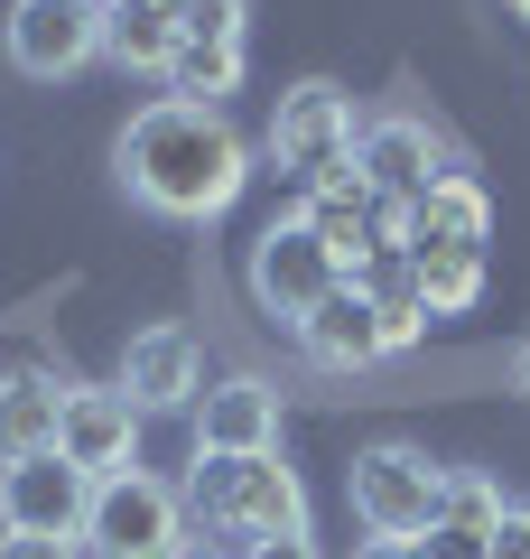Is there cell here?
<instances>
[{
    "instance_id": "d4e9b609",
    "label": "cell",
    "mask_w": 530,
    "mask_h": 559,
    "mask_svg": "<svg viewBox=\"0 0 530 559\" xmlns=\"http://www.w3.org/2000/svg\"><path fill=\"white\" fill-rule=\"evenodd\" d=\"M168 559H224V550H215V540H205V532H186V540H177Z\"/></svg>"
},
{
    "instance_id": "3957f363",
    "label": "cell",
    "mask_w": 530,
    "mask_h": 559,
    "mask_svg": "<svg viewBox=\"0 0 530 559\" xmlns=\"http://www.w3.org/2000/svg\"><path fill=\"white\" fill-rule=\"evenodd\" d=\"M205 532L224 540H270V532H308V485L279 457H196V485H186Z\"/></svg>"
},
{
    "instance_id": "52a82bcc",
    "label": "cell",
    "mask_w": 530,
    "mask_h": 559,
    "mask_svg": "<svg viewBox=\"0 0 530 559\" xmlns=\"http://www.w3.org/2000/svg\"><path fill=\"white\" fill-rule=\"evenodd\" d=\"M0 57L28 84H65L103 57V0H10L0 20Z\"/></svg>"
},
{
    "instance_id": "5b68a950",
    "label": "cell",
    "mask_w": 530,
    "mask_h": 559,
    "mask_svg": "<svg viewBox=\"0 0 530 559\" xmlns=\"http://www.w3.org/2000/svg\"><path fill=\"white\" fill-rule=\"evenodd\" d=\"M252 308L261 318H289V326H308L316 308L345 289V261L326 252V242L308 234V215H279V224H261V242H252Z\"/></svg>"
},
{
    "instance_id": "d6986e66",
    "label": "cell",
    "mask_w": 530,
    "mask_h": 559,
    "mask_svg": "<svg viewBox=\"0 0 530 559\" xmlns=\"http://www.w3.org/2000/svg\"><path fill=\"white\" fill-rule=\"evenodd\" d=\"M410 280L429 318H466L484 299V252H410Z\"/></svg>"
},
{
    "instance_id": "4fadbf2b",
    "label": "cell",
    "mask_w": 530,
    "mask_h": 559,
    "mask_svg": "<svg viewBox=\"0 0 530 559\" xmlns=\"http://www.w3.org/2000/svg\"><path fill=\"white\" fill-rule=\"evenodd\" d=\"M298 345H308L326 373H373V364H392V318H382V299L363 280H345V289L298 326Z\"/></svg>"
},
{
    "instance_id": "8fae6325",
    "label": "cell",
    "mask_w": 530,
    "mask_h": 559,
    "mask_svg": "<svg viewBox=\"0 0 530 559\" xmlns=\"http://www.w3.org/2000/svg\"><path fill=\"white\" fill-rule=\"evenodd\" d=\"M353 168L373 178V197L410 205V197H429V187L447 178V140H437L419 112H373L363 140H353Z\"/></svg>"
},
{
    "instance_id": "7a4b0ae2",
    "label": "cell",
    "mask_w": 530,
    "mask_h": 559,
    "mask_svg": "<svg viewBox=\"0 0 530 559\" xmlns=\"http://www.w3.org/2000/svg\"><path fill=\"white\" fill-rule=\"evenodd\" d=\"M345 503H353V522L373 540L419 550V540L447 522V466H437L429 448H410V439H382V448H363V457L345 466Z\"/></svg>"
},
{
    "instance_id": "484cf974",
    "label": "cell",
    "mask_w": 530,
    "mask_h": 559,
    "mask_svg": "<svg viewBox=\"0 0 530 559\" xmlns=\"http://www.w3.org/2000/svg\"><path fill=\"white\" fill-rule=\"evenodd\" d=\"M511 392H521V401H530V336H521V345H511Z\"/></svg>"
},
{
    "instance_id": "44dd1931",
    "label": "cell",
    "mask_w": 530,
    "mask_h": 559,
    "mask_svg": "<svg viewBox=\"0 0 530 559\" xmlns=\"http://www.w3.org/2000/svg\"><path fill=\"white\" fill-rule=\"evenodd\" d=\"M177 20H186V38H233V47H242L252 0H177Z\"/></svg>"
},
{
    "instance_id": "cb8c5ba5",
    "label": "cell",
    "mask_w": 530,
    "mask_h": 559,
    "mask_svg": "<svg viewBox=\"0 0 530 559\" xmlns=\"http://www.w3.org/2000/svg\"><path fill=\"white\" fill-rule=\"evenodd\" d=\"M242 559H316L308 532H270V540H242Z\"/></svg>"
},
{
    "instance_id": "9a60e30c",
    "label": "cell",
    "mask_w": 530,
    "mask_h": 559,
    "mask_svg": "<svg viewBox=\"0 0 530 559\" xmlns=\"http://www.w3.org/2000/svg\"><path fill=\"white\" fill-rule=\"evenodd\" d=\"M484 242H493V197L466 168H447L429 197H410V252H484Z\"/></svg>"
},
{
    "instance_id": "7c38bea8",
    "label": "cell",
    "mask_w": 530,
    "mask_h": 559,
    "mask_svg": "<svg viewBox=\"0 0 530 559\" xmlns=\"http://www.w3.org/2000/svg\"><path fill=\"white\" fill-rule=\"evenodd\" d=\"M121 392H131L140 419H168V411H196L205 392V355L186 326H140L131 345H121Z\"/></svg>"
},
{
    "instance_id": "e0dca14e",
    "label": "cell",
    "mask_w": 530,
    "mask_h": 559,
    "mask_svg": "<svg viewBox=\"0 0 530 559\" xmlns=\"http://www.w3.org/2000/svg\"><path fill=\"white\" fill-rule=\"evenodd\" d=\"M57 411H65V382L38 373V364H10L0 373V466L47 457L57 448Z\"/></svg>"
},
{
    "instance_id": "277c9868",
    "label": "cell",
    "mask_w": 530,
    "mask_h": 559,
    "mask_svg": "<svg viewBox=\"0 0 530 559\" xmlns=\"http://www.w3.org/2000/svg\"><path fill=\"white\" fill-rule=\"evenodd\" d=\"M177 540H186V503H177V485L158 476H103L94 503H84V559H168Z\"/></svg>"
},
{
    "instance_id": "2e32d148",
    "label": "cell",
    "mask_w": 530,
    "mask_h": 559,
    "mask_svg": "<svg viewBox=\"0 0 530 559\" xmlns=\"http://www.w3.org/2000/svg\"><path fill=\"white\" fill-rule=\"evenodd\" d=\"M186 47L177 0H103V57L121 75H168V57Z\"/></svg>"
},
{
    "instance_id": "9c48e42d",
    "label": "cell",
    "mask_w": 530,
    "mask_h": 559,
    "mask_svg": "<svg viewBox=\"0 0 530 559\" xmlns=\"http://www.w3.org/2000/svg\"><path fill=\"white\" fill-rule=\"evenodd\" d=\"M84 503H94V476L47 448V457L0 466V532H28V540H84Z\"/></svg>"
},
{
    "instance_id": "4316f807",
    "label": "cell",
    "mask_w": 530,
    "mask_h": 559,
    "mask_svg": "<svg viewBox=\"0 0 530 559\" xmlns=\"http://www.w3.org/2000/svg\"><path fill=\"white\" fill-rule=\"evenodd\" d=\"M511 20H530V0H511Z\"/></svg>"
},
{
    "instance_id": "6da1fadb",
    "label": "cell",
    "mask_w": 530,
    "mask_h": 559,
    "mask_svg": "<svg viewBox=\"0 0 530 559\" xmlns=\"http://www.w3.org/2000/svg\"><path fill=\"white\" fill-rule=\"evenodd\" d=\"M112 168H121V197L131 205H149V215H168V224H215V215H233L242 187H252V140H242L233 112H215V103L158 94L149 112L121 121Z\"/></svg>"
},
{
    "instance_id": "603a6c76",
    "label": "cell",
    "mask_w": 530,
    "mask_h": 559,
    "mask_svg": "<svg viewBox=\"0 0 530 559\" xmlns=\"http://www.w3.org/2000/svg\"><path fill=\"white\" fill-rule=\"evenodd\" d=\"M0 559H84V540H28V532H0Z\"/></svg>"
},
{
    "instance_id": "ffe728a7",
    "label": "cell",
    "mask_w": 530,
    "mask_h": 559,
    "mask_svg": "<svg viewBox=\"0 0 530 559\" xmlns=\"http://www.w3.org/2000/svg\"><path fill=\"white\" fill-rule=\"evenodd\" d=\"M511 513V495L484 476V466H447V532H474V540H493V522Z\"/></svg>"
},
{
    "instance_id": "30bf717a",
    "label": "cell",
    "mask_w": 530,
    "mask_h": 559,
    "mask_svg": "<svg viewBox=\"0 0 530 559\" xmlns=\"http://www.w3.org/2000/svg\"><path fill=\"white\" fill-rule=\"evenodd\" d=\"M186 429H196V457H270L279 448V392L261 373H224L196 392Z\"/></svg>"
},
{
    "instance_id": "ba28073f",
    "label": "cell",
    "mask_w": 530,
    "mask_h": 559,
    "mask_svg": "<svg viewBox=\"0 0 530 559\" xmlns=\"http://www.w3.org/2000/svg\"><path fill=\"white\" fill-rule=\"evenodd\" d=\"M57 457L75 476H131L140 466V411L121 382H65V411H57Z\"/></svg>"
},
{
    "instance_id": "5bb4252c",
    "label": "cell",
    "mask_w": 530,
    "mask_h": 559,
    "mask_svg": "<svg viewBox=\"0 0 530 559\" xmlns=\"http://www.w3.org/2000/svg\"><path fill=\"white\" fill-rule=\"evenodd\" d=\"M298 215H308V234L326 242L335 261H345V280H363V261H373V215H382V197H373V178H363V168H335V178H316Z\"/></svg>"
},
{
    "instance_id": "8992f818",
    "label": "cell",
    "mask_w": 530,
    "mask_h": 559,
    "mask_svg": "<svg viewBox=\"0 0 530 559\" xmlns=\"http://www.w3.org/2000/svg\"><path fill=\"white\" fill-rule=\"evenodd\" d=\"M353 140H363V112H353V94H345V84H326V75L289 84V94H279V112H270V159L289 168L298 187L353 168Z\"/></svg>"
},
{
    "instance_id": "7402d4cb",
    "label": "cell",
    "mask_w": 530,
    "mask_h": 559,
    "mask_svg": "<svg viewBox=\"0 0 530 559\" xmlns=\"http://www.w3.org/2000/svg\"><path fill=\"white\" fill-rule=\"evenodd\" d=\"M493 559H530V503H511L503 522H493V540H484Z\"/></svg>"
},
{
    "instance_id": "ac0fdd59",
    "label": "cell",
    "mask_w": 530,
    "mask_h": 559,
    "mask_svg": "<svg viewBox=\"0 0 530 559\" xmlns=\"http://www.w3.org/2000/svg\"><path fill=\"white\" fill-rule=\"evenodd\" d=\"M242 66H252V57H242L233 38H186L158 84H168L177 103H215V112H224V94H242Z\"/></svg>"
}]
</instances>
